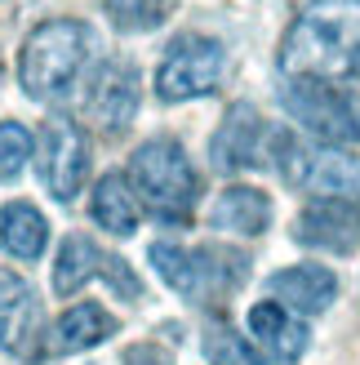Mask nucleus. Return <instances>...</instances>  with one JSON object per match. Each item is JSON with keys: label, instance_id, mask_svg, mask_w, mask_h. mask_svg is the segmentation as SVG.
<instances>
[{"label": "nucleus", "instance_id": "20", "mask_svg": "<svg viewBox=\"0 0 360 365\" xmlns=\"http://www.w3.org/2000/svg\"><path fill=\"white\" fill-rule=\"evenodd\" d=\"M102 9L120 31H152L169 18L174 0H102Z\"/></svg>", "mask_w": 360, "mask_h": 365}, {"label": "nucleus", "instance_id": "13", "mask_svg": "<svg viewBox=\"0 0 360 365\" xmlns=\"http://www.w3.org/2000/svg\"><path fill=\"white\" fill-rule=\"evenodd\" d=\"M267 299L280 303L294 317H316L338 299V277L320 263H298V267H280L267 277Z\"/></svg>", "mask_w": 360, "mask_h": 365}, {"label": "nucleus", "instance_id": "7", "mask_svg": "<svg viewBox=\"0 0 360 365\" xmlns=\"http://www.w3.org/2000/svg\"><path fill=\"white\" fill-rule=\"evenodd\" d=\"M227 71V49L223 41L201 31H187L165 49V58L156 67V98L160 103H187V98H205L218 89Z\"/></svg>", "mask_w": 360, "mask_h": 365}, {"label": "nucleus", "instance_id": "1", "mask_svg": "<svg viewBox=\"0 0 360 365\" xmlns=\"http://www.w3.org/2000/svg\"><path fill=\"white\" fill-rule=\"evenodd\" d=\"M276 67L285 81L343 85L360 76V0H307L280 36Z\"/></svg>", "mask_w": 360, "mask_h": 365}, {"label": "nucleus", "instance_id": "19", "mask_svg": "<svg viewBox=\"0 0 360 365\" xmlns=\"http://www.w3.org/2000/svg\"><path fill=\"white\" fill-rule=\"evenodd\" d=\"M89 214L94 223L107 227L112 236H134L138 232V196L129 187L125 174H102L98 187H94V200H89Z\"/></svg>", "mask_w": 360, "mask_h": 365}, {"label": "nucleus", "instance_id": "3", "mask_svg": "<svg viewBox=\"0 0 360 365\" xmlns=\"http://www.w3.org/2000/svg\"><path fill=\"white\" fill-rule=\"evenodd\" d=\"M125 178H129L134 196L147 205L152 218H160L169 227L191 223L196 200H201V174H196L191 156L183 152L178 138H147L129 156Z\"/></svg>", "mask_w": 360, "mask_h": 365}, {"label": "nucleus", "instance_id": "2", "mask_svg": "<svg viewBox=\"0 0 360 365\" xmlns=\"http://www.w3.org/2000/svg\"><path fill=\"white\" fill-rule=\"evenodd\" d=\"M98 53V31L80 18H45L18 49V85L36 103L67 98L76 81L89 76Z\"/></svg>", "mask_w": 360, "mask_h": 365}, {"label": "nucleus", "instance_id": "10", "mask_svg": "<svg viewBox=\"0 0 360 365\" xmlns=\"http://www.w3.org/2000/svg\"><path fill=\"white\" fill-rule=\"evenodd\" d=\"M94 277H102L120 299H129V303L142 299V281L134 277L129 263L116 259V254H102V250L94 245V236L71 232L67 241L58 245V263H53V294H58V299H71L80 285H89Z\"/></svg>", "mask_w": 360, "mask_h": 365}, {"label": "nucleus", "instance_id": "17", "mask_svg": "<svg viewBox=\"0 0 360 365\" xmlns=\"http://www.w3.org/2000/svg\"><path fill=\"white\" fill-rule=\"evenodd\" d=\"M249 330L258 334V343L276 361H298L307 352V325H302L294 312H285L280 303H272V299L249 307Z\"/></svg>", "mask_w": 360, "mask_h": 365}, {"label": "nucleus", "instance_id": "14", "mask_svg": "<svg viewBox=\"0 0 360 365\" xmlns=\"http://www.w3.org/2000/svg\"><path fill=\"white\" fill-rule=\"evenodd\" d=\"M0 348L18 361H41L45 356V312L31 289H14L0 299Z\"/></svg>", "mask_w": 360, "mask_h": 365}, {"label": "nucleus", "instance_id": "9", "mask_svg": "<svg viewBox=\"0 0 360 365\" xmlns=\"http://www.w3.org/2000/svg\"><path fill=\"white\" fill-rule=\"evenodd\" d=\"M36 165H41V182L49 187L53 200H76L85 192L89 178V138L71 116H49L41 125V152H36Z\"/></svg>", "mask_w": 360, "mask_h": 365}, {"label": "nucleus", "instance_id": "12", "mask_svg": "<svg viewBox=\"0 0 360 365\" xmlns=\"http://www.w3.org/2000/svg\"><path fill=\"white\" fill-rule=\"evenodd\" d=\"M294 241L329 254H351L360 245V210L334 196H312L294 223Z\"/></svg>", "mask_w": 360, "mask_h": 365}, {"label": "nucleus", "instance_id": "4", "mask_svg": "<svg viewBox=\"0 0 360 365\" xmlns=\"http://www.w3.org/2000/svg\"><path fill=\"white\" fill-rule=\"evenodd\" d=\"M152 267L187 303H223L231 289H240L249 281V259L236 250H223V245L187 250V245H174V241H156Z\"/></svg>", "mask_w": 360, "mask_h": 365}, {"label": "nucleus", "instance_id": "6", "mask_svg": "<svg viewBox=\"0 0 360 365\" xmlns=\"http://www.w3.org/2000/svg\"><path fill=\"white\" fill-rule=\"evenodd\" d=\"M285 148V130L263 120L254 103H231L223 125L209 138V160L213 170L236 174V170H272Z\"/></svg>", "mask_w": 360, "mask_h": 365}, {"label": "nucleus", "instance_id": "21", "mask_svg": "<svg viewBox=\"0 0 360 365\" xmlns=\"http://www.w3.org/2000/svg\"><path fill=\"white\" fill-rule=\"evenodd\" d=\"M205 361L209 365H267L254 343L236 330H227V325H213L205 334Z\"/></svg>", "mask_w": 360, "mask_h": 365}, {"label": "nucleus", "instance_id": "24", "mask_svg": "<svg viewBox=\"0 0 360 365\" xmlns=\"http://www.w3.org/2000/svg\"><path fill=\"white\" fill-rule=\"evenodd\" d=\"M23 285H27L23 277H14V272H5V267H0V299H9L14 289H23Z\"/></svg>", "mask_w": 360, "mask_h": 365}, {"label": "nucleus", "instance_id": "5", "mask_svg": "<svg viewBox=\"0 0 360 365\" xmlns=\"http://www.w3.org/2000/svg\"><path fill=\"white\" fill-rule=\"evenodd\" d=\"M280 107L298 120L312 138H320L325 148H347L360 143V98L343 85L325 81H285L280 85Z\"/></svg>", "mask_w": 360, "mask_h": 365}, {"label": "nucleus", "instance_id": "8", "mask_svg": "<svg viewBox=\"0 0 360 365\" xmlns=\"http://www.w3.org/2000/svg\"><path fill=\"white\" fill-rule=\"evenodd\" d=\"M276 170L302 192L334 196L360 210V156L347 148H307L285 134V148L276 156Z\"/></svg>", "mask_w": 360, "mask_h": 365}, {"label": "nucleus", "instance_id": "15", "mask_svg": "<svg viewBox=\"0 0 360 365\" xmlns=\"http://www.w3.org/2000/svg\"><path fill=\"white\" fill-rule=\"evenodd\" d=\"M112 334H116V317L107 312L102 303H76V307H67L58 317V325L49 330L45 352L49 356H76V352H89V348H98V343H107Z\"/></svg>", "mask_w": 360, "mask_h": 365}, {"label": "nucleus", "instance_id": "22", "mask_svg": "<svg viewBox=\"0 0 360 365\" xmlns=\"http://www.w3.org/2000/svg\"><path fill=\"white\" fill-rule=\"evenodd\" d=\"M27 156H31V134H27V125L0 120V182H9V178L23 174Z\"/></svg>", "mask_w": 360, "mask_h": 365}, {"label": "nucleus", "instance_id": "11", "mask_svg": "<svg viewBox=\"0 0 360 365\" xmlns=\"http://www.w3.org/2000/svg\"><path fill=\"white\" fill-rule=\"evenodd\" d=\"M80 112L98 134H107V138L125 134L138 112V67L129 58H102L85 76Z\"/></svg>", "mask_w": 360, "mask_h": 365}, {"label": "nucleus", "instance_id": "16", "mask_svg": "<svg viewBox=\"0 0 360 365\" xmlns=\"http://www.w3.org/2000/svg\"><path fill=\"white\" fill-rule=\"evenodd\" d=\"M272 196L249 187V182H231L227 192H218L209 210V223L218 232H231V236H263L272 227Z\"/></svg>", "mask_w": 360, "mask_h": 365}, {"label": "nucleus", "instance_id": "23", "mask_svg": "<svg viewBox=\"0 0 360 365\" xmlns=\"http://www.w3.org/2000/svg\"><path fill=\"white\" fill-rule=\"evenodd\" d=\"M125 365H174V361L160 343H134V348L125 352Z\"/></svg>", "mask_w": 360, "mask_h": 365}, {"label": "nucleus", "instance_id": "18", "mask_svg": "<svg viewBox=\"0 0 360 365\" xmlns=\"http://www.w3.org/2000/svg\"><path fill=\"white\" fill-rule=\"evenodd\" d=\"M0 245H5L14 259H41L45 245H49V223L45 214L31 205V200H9L5 210H0Z\"/></svg>", "mask_w": 360, "mask_h": 365}]
</instances>
